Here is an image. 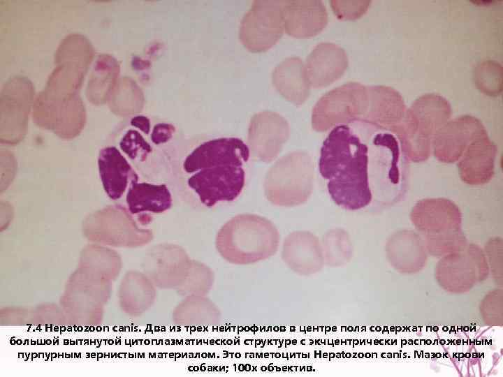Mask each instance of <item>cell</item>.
<instances>
[{
	"instance_id": "cell-1",
	"label": "cell",
	"mask_w": 503,
	"mask_h": 377,
	"mask_svg": "<svg viewBox=\"0 0 503 377\" xmlns=\"http://www.w3.org/2000/svg\"><path fill=\"white\" fill-rule=\"evenodd\" d=\"M249 147L235 137L184 139L173 164L169 185L188 205L212 208L242 192Z\"/></svg>"
},
{
	"instance_id": "cell-2",
	"label": "cell",
	"mask_w": 503,
	"mask_h": 377,
	"mask_svg": "<svg viewBox=\"0 0 503 377\" xmlns=\"http://www.w3.org/2000/svg\"><path fill=\"white\" fill-rule=\"evenodd\" d=\"M370 127L356 121L333 127L321 148L319 168L330 196L351 211L377 209L382 164L370 145Z\"/></svg>"
},
{
	"instance_id": "cell-3",
	"label": "cell",
	"mask_w": 503,
	"mask_h": 377,
	"mask_svg": "<svg viewBox=\"0 0 503 377\" xmlns=\"http://www.w3.org/2000/svg\"><path fill=\"white\" fill-rule=\"evenodd\" d=\"M115 145L145 180L169 184L170 175L184 140L173 124L145 114L125 120L115 133Z\"/></svg>"
},
{
	"instance_id": "cell-4",
	"label": "cell",
	"mask_w": 503,
	"mask_h": 377,
	"mask_svg": "<svg viewBox=\"0 0 503 377\" xmlns=\"http://www.w3.org/2000/svg\"><path fill=\"white\" fill-rule=\"evenodd\" d=\"M279 232L265 217L242 214L231 218L218 230L215 246L226 261L247 265L274 255L278 248Z\"/></svg>"
},
{
	"instance_id": "cell-5",
	"label": "cell",
	"mask_w": 503,
	"mask_h": 377,
	"mask_svg": "<svg viewBox=\"0 0 503 377\" xmlns=\"http://www.w3.org/2000/svg\"><path fill=\"white\" fill-rule=\"evenodd\" d=\"M314 165L310 156L294 151L279 159L268 172L265 193L270 202L279 206H293L306 201L311 195Z\"/></svg>"
},
{
	"instance_id": "cell-6",
	"label": "cell",
	"mask_w": 503,
	"mask_h": 377,
	"mask_svg": "<svg viewBox=\"0 0 503 377\" xmlns=\"http://www.w3.org/2000/svg\"><path fill=\"white\" fill-rule=\"evenodd\" d=\"M139 225L122 204L115 202L91 213L85 220L84 232L93 241L133 247L152 239V231Z\"/></svg>"
},
{
	"instance_id": "cell-7",
	"label": "cell",
	"mask_w": 503,
	"mask_h": 377,
	"mask_svg": "<svg viewBox=\"0 0 503 377\" xmlns=\"http://www.w3.org/2000/svg\"><path fill=\"white\" fill-rule=\"evenodd\" d=\"M367 98V86L356 82L345 83L328 91L312 110V128L323 132L338 125L359 121L365 111Z\"/></svg>"
},
{
	"instance_id": "cell-8",
	"label": "cell",
	"mask_w": 503,
	"mask_h": 377,
	"mask_svg": "<svg viewBox=\"0 0 503 377\" xmlns=\"http://www.w3.org/2000/svg\"><path fill=\"white\" fill-rule=\"evenodd\" d=\"M34 101L31 82L15 77L5 83L0 98V142L14 145L24 138Z\"/></svg>"
},
{
	"instance_id": "cell-9",
	"label": "cell",
	"mask_w": 503,
	"mask_h": 377,
	"mask_svg": "<svg viewBox=\"0 0 503 377\" xmlns=\"http://www.w3.org/2000/svg\"><path fill=\"white\" fill-rule=\"evenodd\" d=\"M284 1H256L245 16L240 38L252 51H263L271 47L284 31Z\"/></svg>"
},
{
	"instance_id": "cell-10",
	"label": "cell",
	"mask_w": 503,
	"mask_h": 377,
	"mask_svg": "<svg viewBox=\"0 0 503 377\" xmlns=\"http://www.w3.org/2000/svg\"><path fill=\"white\" fill-rule=\"evenodd\" d=\"M486 131L476 117L465 114L451 118L434 135L432 154L442 163H457L471 142Z\"/></svg>"
},
{
	"instance_id": "cell-11",
	"label": "cell",
	"mask_w": 503,
	"mask_h": 377,
	"mask_svg": "<svg viewBox=\"0 0 503 377\" xmlns=\"http://www.w3.org/2000/svg\"><path fill=\"white\" fill-rule=\"evenodd\" d=\"M173 193L168 184L140 177L131 183L119 203L126 207L140 225L145 226L152 221L154 214L164 213L172 207Z\"/></svg>"
},
{
	"instance_id": "cell-12",
	"label": "cell",
	"mask_w": 503,
	"mask_h": 377,
	"mask_svg": "<svg viewBox=\"0 0 503 377\" xmlns=\"http://www.w3.org/2000/svg\"><path fill=\"white\" fill-rule=\"evenodd\" d=\"M451 104L446 98L437 94H425L407 108L397 128L432 140L436 132L451 118Z\"/></svg>"
},
{
	"instance_id": "cell-13",
	"label": "cell",
	"mask_w": 503,
	"mask_h": 377,
	"mask_svg": "<svg viewBox=\"0 0 503 377\" xmlns=\"http://www.w3.org/2000/svg\"><path fill=\"white\" fill-rule=\"evenodd\" d=\"M289 136V126L281 115L263 112L255 115L250 124L249 144L254 155L270 162L280 152Z\"/></svg>"
},
{
	"instance_id": "cell-14",
	"label": "cell",
	"mask_w": 503,
	"mask_h": 377,
	"mask_svg": "<svg viewBox=\"0 0 503 377\" xmlns=\"http://www.w3.org/2000/svg\"><path fill=\"white\" fill-rule=\"evenodd\" d=\"M97 163L104 191L115 202H120L131 183L140 177L128 158L114 145L101 149Z\"/></svg>"
},
{
	"instance_id": "cell-15",
	"label": "cell",
	"mask_w": 503,
	"mask_h": 377,
	"mask_svg": "<svg viewBox=\"0 0 503 377\" xmlns=\"http://www.w3.org/2000/svg\"><path fill=\"white\" fill-rule=\"evenodd\" d=\"M497 153V146L487 131L477 136L456 163L461 180L470 186L488 183L495 174Z\"/></svg>"
},
{
	"instance_id": "cell-16",
	"label": "cell",
	"mask_w": 503,
	"mask_h": 377,
	"mask_svg": "<svg viewBox=\"0 0 503 377\" xmlns=\"http://www.w3.org/2000/svg\"><path fill=\"white\" fill-rule=\"evenodd\" d=\"M367 98L360 121L392 131L403 119L407 107L401 94L384 85L367 86Z\"/></svg>"
},
{
	"instance_id": "cell-17",
	"label": "cell",
	"mask_w": 503,
	"mask_h": 377,
	"mask_svg": "<svg viewBox=\"0 0 503 377\" xmlns=\"http://www.w3.org/2000/svg\"><path fill=\"white\" fill-rule=\"evenodd\" d=\"M410 218L416 228L425 235L460 228L461 211L446 198H425L413 206Z\"/></svg>"
},
{
	"instance_id": "cell-18",
	"label": "cell",
	"mask_w": 503,
	"mask_h": 377,
	"mask_svg": "<svg viewBox=\"0 0 503 377\" xmlns=\"http://www.w3.org/2000/svg\"><path fill=\"white\" fill-rule=\"evenodd\" d=\"M349 64L346 52L337 45L321 43L309 53L304 63L311 87L321 88L338 80Z\"/></svg>"
},
{
	"instance_id": "cell-19",
	"label": "cell",
	"mask_w": 503,
	"mask_h": 377,
	"mask_svg": "<svg viewBox=\"0 0 503 377\" xmlns=\"http://www.w3.org/2000/svg\"><path fill=\"white\" fill-rule=\"evenodd\" d=\"M284 31L299 38L312 37L328 23L326 8L321 1H285Z\"/></svg>"
},
{
	"instance_id": "cell-20",
	"label": "cell",
	"mask_w": 503,
	"mask_h": 377,
	"mask_svg": "<svg viewBox=\"0 0 503 377\" xmlns=\"http://www.w3.org/2000/svg\"><path fill=\"white\" fill-rule=\"evenodd\" d=\"M282 256L290 267L302 274L314 273L323 263L317 238L307 232L289 235L284 242Z\"/></svg>"
},
{
	"instance_id": "cell-21",
	"label": "cell",
	"mask_w": 503,
	"mask_h": 377,
	"mask_svg": "<svg viewBox=\"0 0 503 377\" xmlns=\"http://www.w3.org/2000/svg\"><path fill=\"white\" fill-rule=\"evenodd\" d=\"M272 80L278 91L296 105L302 104L309 95L311 87L304 63L299 57L287 58L277 66Z\"/></svg>"
},
{
	"instance_id": "cell-22",
	"label": "cell",
	"mask_w": 503,
	"mask_h": 377,
	"mask_svg": "<svg viewBox=\"0 0 503 377\" xmlns=\"http://www.w3.org/2000/svg\"><path fill=\"white\" fill-rule=\"evenodd\" d=\"M155 255L161 275L159 285L163 288H177L186 279L192 260L182 248L175 244L161 246Z\"/></svg>"
},
{
	"instance_id": "cell-23",
	"label": "cell",
	"mask_w": 503,
	"mask_h": 377,
	"mask_svg": "<svg viewBox=\"0 0 503 377\" xmlns=\"http://www.w3.org/2000/svg\"><path fill=\"white\" fill-rule=\"evenodd\" d=\"M119 73L116 60L108 54L100 55L89 80L87 96L92 103L103 104L108 101Z\"/></svg>"
},
{
	"instance_id": "cell-24",
	"label": "cell",
	"mask_w": 503,
	"mask_h": 377,
	"mask_svg": "<svg viewBox=\"0 0 503 377\" xmlns=\"http://www.w3.org/2000/svg\"><path fill=\"white\" fill-rule=\"evenodd\" d=\"M426 247L421 237L411 231H401L389 239L387 251L395 265L418 266L425 259Z\"/></svg>"
},
{
	"instance_id": "cell-25",
	"label": "cell",
	"mask_w": 503,
	"mask_h": 377,
	"mask_svg": "<svg viewBox=\"0 0 503 377\" xmlns=\"http://www.w3.org/2000/svg\"><path fill=\"white\" fill-rule=\"evenodd\" d=\"M216 306L203 296H188L173 312L174 321L182 325H208L219 322Z\"/></svg>"
},
{
	"instance_id": "cell-26",
	"label": "cell",
	"mask_w": 503,
	"mask_h": 377,
	"mask_svg": "<svg viewBox=\"0 0 503 377\" xmlns=\"http://www.w3.org/2000/svg\"><path fill=\"white\" fill-rule=\"evenodd\" d=\"M213 280V273L207 266L192 260L186 279L177 289L187 297L203 296L210 290Z\"/></svg>"
},
{
	"instance_id": "cell-27",
	"label": "cell",
	"mask_w": 503,
	"mask_h": 377,
	"mask_svg": "<svg viewBox=\"0 0 503 377\" xmlns=\"http://www.w3.org/2000/svg\"><path fill=\"white\" fill-rule=\"evenodd\" d=\"M370 1H331V7L336 15L342 20H356L367 10Z\"/></svg>"
}]
</instances>
